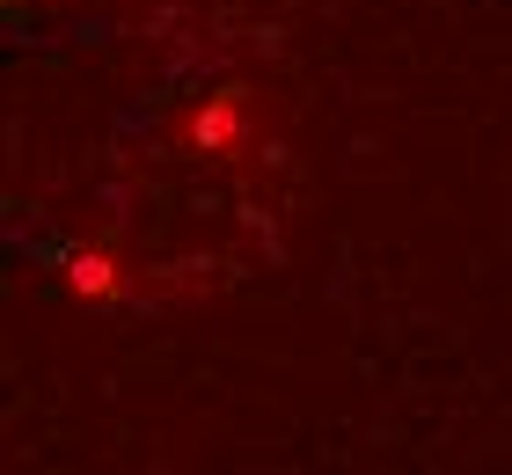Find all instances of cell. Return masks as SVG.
Listing matches in <instances>:
<instances>
[{
	"label": "cell",
	"instance_id": "cell-1",
	"mask_svg": "<svg viewBox=\"0 0 512 475\" xmlns=\"http://www.w3.org/2000/svg\"><path fill=\"white\" fill-rule=\"evenodd\" d=\"M74 293H88V300H118V264L110 256H74Z\"/></svg>",
	"mask_w": 512,
	"mask_h": 475
}]
</instances>
